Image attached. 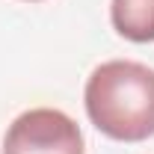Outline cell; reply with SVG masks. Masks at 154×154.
<instances>
[{
	"label": "cell",
	"instance_id": "cell-1",
	"mask_svg": "<svg viewBox=\"0 0 154 154\" xmlns=\"http://www.w3.org/2000/svg\"><path fill=\"white\" fill-rule=\"evenodd\" d=\"M83 107L98 134L116 142L154 136V68L136 59H110L92 68L83 86Z\"/></svg>",
	"mask_w": 154,
	"mask_h": 154
},
{
	"label": "cell",
	"instance_id": "cell-2",
	"mask_svg": "<svg viewBox=\"0 0 154 154\" xmlns=\"http://www.w3.org/2000/svg\"><path fill=\"white\" fill-rule=\"evenodd\" d=\"M0 154H86V142L68 113L33 107L6 128Z\"/></svg>",
	"mask_w": 154,
	"mask_h": 154
},
{
	"label": "cell",
	"instance_id": "cell-3",
	"mask_svg": "<svg viewBox=\"0 0 154 154\" xmlns=\"http://www.w3.org/2000/svg\"><path fill=\"white\" fill-rule=\"evenodd\" d=\"M110 24L134 45L154 42V0H110Z\"/></svg>",
	"mask_w": 154,
	"mask_h": 154
},
{
	"label": "cell",
	"instance_id": "cell-4",
	"mask_svg": "<svg viewBox=\"0 0 154 154\" xmlns=\"http://www.w3.org/2000/svg\"><path fill=\"white\" fill-rule=\"evenodd\" d=\"M24 3H45V0H24Z\"/></svg>",
	"mask_w": 154,
	"mask_h": 154
}]
</instances>
